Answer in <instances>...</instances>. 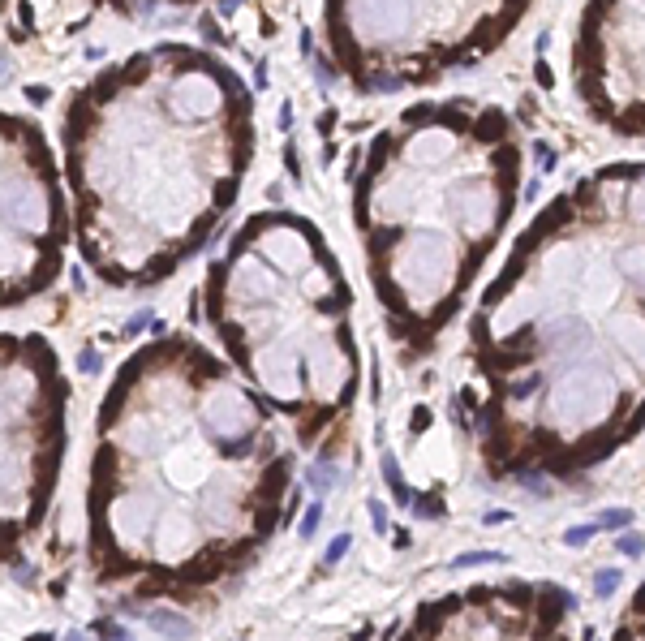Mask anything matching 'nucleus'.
<instances>
[{
	"label": "nucleus",
	"instance_id": "1",
	"mask_svg": "<svg viewBox=\"0 0 645 641\" xmlns=\"http://www.w3.org/2000/svg\"><path fill=\"white\" fill-rule=\"evenodd\" d=\"M250 95L215 56L159 43L73 91L60 121L73 237L112 288L172 276L237 202Z\"/></svg>",
	"mask_w": 645,
	"mask_h": 641
},
{
	"label": "nucleus",
	"instance_id": "2",
	"mask_svg": "<svg viewBox=\"0 0 645 641\" xmlns=\"http://www.w3.org/2000/svg\"><path fill=\"white\" fill-rule=\"evenodd\" d=\"M521 151L504 112L434 104L379 134L357 181L370 276L405 345H426L516 207Z\"/></svg>",
	"mask_w": 645,
	"mask_h": 641
},
{
	"label": "nucleus",
	"instance_id": "3",
	"mask_svg": "<svg viewBox=\"0 0 645 641\" xmlns=\"http://www.w3.org/2000/svg\"><path fill=\"white\" fill-rule=\"evenodd\" d=\"M207 318L228 353L263 383V392L301 422L314 443L357 392V371H344L305 340L353 349L349 284L322 237L301 215L263 211L233 237L202 288Z\"/></svg>",
	"mask_w": 645,
	"mask_h": 641
},
{
	"label": "nucleus",
	"instance_id": "4",
	"mask_svg": "<svg viewBox=\"0 0 645 641\" xmlns=\"http://www.w3.org/2000/svg\"><path fill=\"white\" fill-rule=\"evenodd\" d=\"M521 9L525 0H327V39L362 91H392L491 52Z\"/></svg>",
	"mask_w": 645,
	"mask_h": 641
},
{
	"label": "nucleus",
	"instance_id": "5",
	"mask_svg": "<svg viewBox=\"0 0 645 641\" xmlns=\"http://www.w3.org/2000/svg\"><path fill=\"white\" fill-rule=\"evenodd\" d=\"M69 215L60 168L30 117L0 112V310L60 276Z\"/></svg>",
	"mask_w": 645,
	"mask_h": 641
},
{
	"label": "nucleus",
	"instance_id": "6",
	"mask_svg": "<svg viewBox=\"0 0 645 641\" xmlns=\"http://www.w3.org/2000/svg\"><path fill=\"white\" fill-rule=\"evenodd\" d=\"M572 65L598 121L645 134V0H589Z\"/></svg>",
	"mask_w": 645,
	"mask_h": 641
},
{
	"label": "nucleus",
	"instance_id": "7",
	"mask_svg": "<svg viewBox=\"0 0 645 641\" xmlns=\"http://www.w3.org/2000/svg\"><path fill=\"white\" fill-rule=\"evenodd\" d=\"M383 482H387V491H392V500L400 504V508H413V500L417 495L409 491V482H405V474H400V461L383 447Z\"/></svg>",
	"mask_w": 645,
	"mask_h": 641
},
{
	"label": "nucleus",
	"instance_id": "8",
	"mask_svg": "<svg viewBox=\"0 0 645 641\" xmlns=\"http://www.w3.org/2000/svg\"><path fill=\"white\" fill-rule=\"evenodd\" d=\"M482 564H512V559L504 551H465V555L452 559L447 568H482Z\"/></svg>",
	"mask_w": 645,
	"mask_h": 641
},
{
	"label": "nucleus",
	"instance_id": "9",
	"mask_svg": "<svg viewBox=\"0 0 645 641\" xmlns=\"http://www.w3.org/2000/svg\"><path fill=\"white\" fill-rule=\"evenodd\" d=\"M637 521V512L633 508H607V512H598V530H628V525Z\"/></svg>",
	"mask_w": 645,
	"mask_h": 641
},
{
	"label": "nucleus",
	"instance_id": "10",
	"mask_svg": "<svg viewBox=\"0 0 645 641\" xmlns=\"http://www.w3.org/2000/svg\"><path fill=\"white\" fill-rule=\"evenodd\" d=\"M151 624L155 629H168L172 641H185V633H189V624L181 616H172V611H151Z\"/></svg>",
	"mask_w": 645,
	"mask_h": 641
},
{
	"label": "nucleus",
	"instance_id": "11",
	"mask_svg": "<svg viewBox=\"0 0 645 641\" xmlns=\"http://www.w3.org/2000/svg\"><path fill=\"white\" fill-rule=\"evenodd\" d=\"M413 512H417V517H430V521H443L447 517V504L430 491V495H417V500H413Z\"/></svg>",
	"mask_w": 645,
	"mask_h": 641
},
{
	"label": "nucleus",
	"instance_id": "12",
	"mask_svg": "<svg viewBox=\"0 0 645 641\" xmlns=\"http://www.w3.org/2000/svg\"><path fill=\"white\" fill-rule=\"evenodd\" d=\"M620 576H624L620 568H598L594 572V598H611L620 590Z\"/></svg>",
	"mask_w": 645,
	"mask_h": 641
},
{
	"label": "nucleus",
	"instance_id": "13",
	"mask_svg": "<svg viewBox=\"0 0 645 641\" xmlns=\"http://www.w3.org/2000/svg\"><path fill=\"white\" fill-rule=\"evenodd\" d=\"M594 534H598V525H594V521H585V525H572V530H563V547H572V551H576V547H589V542H594Z\"/></svg>",
	"mask_w": 645,
	"mask_h": 641
},
{
	"label": "nucleus",
	"instance_id": "14",
	"mask_svg": "<svg viewBox=\"0 0 645 641\" xmlns=\"http://www.w3.org/2000/svg\"><path fill=\"white\" fill-rule=\"evenodd\" d=\"M318 521H322V504L314 500L310 508L301 512V530H297V534H301V538H314V534H318Z\"/></svg>",
	"mask_w": 645,
	"mask_h": 641
},
{
	"label": "nucleus",
	"instance_id": "15",
	"mask_svg": "<svg viewBox=\"0 0 645 641\" xmlns=\"http://www.w3.org/2000/svg\"><path fill=\"white\" fill-rule=\"evenodd\" d=\"M349 547H353V538H349V534H340L327 551H322V564H340V559L349 555Z\"/></svg>",
	"mask_w": 645,
	"mask_h": 641
},
{
	"label": "nucleus",
	"instance_id": "16",
	"mask_svg": "<svg viewBox=\"0 0 645 641\" xmlns=\"http://www.w3.org/2000/svg\"><path fill=\"white\" fill-rule=\"evenodd\" d=\"M615 551H620V555H645V538H641V534H620Z\"/></svg>",
	"mask_w": 645,
	"mask_h": 641
},
{
	"label": "nucleus",
	"instance_id": "17",
	"mask_svg": "<svg viewBox=\"0 0 645 641\" xmlns=\"http://www.w3.org/2000/svg\"><path fill=\"white\" fill-rule=\"evenodd\" d=\"M366 508H370V525H375V534H387V508L375 500V495H370V504H366Z\"/></svg>",
	"mask_w": 645,
	"mask_h": 641
},
{
	"label": "nucleus",
	"instance_id": "18",
	"mask_svg": "<svg viewBox=\"0 0 645 641\" xmlns=\"http://www.w3.org/2000/svg\"><path fill=\"white\" fill-rule=\"evenodd\" d=\"M78 366H82V375H95V371H99V353H91V349H86V353H82V362H78Z\"/></svg>",
	"mask_w": 645,
	"mask_h": 641
},
{
	"label": "nucleus",
	"instance_id": "19",
	"mask_svg": "<svg viewBox=\"0 0 645 641\" xmlns=\"http://www.w3.org/2000/svg\"><path fill=\"white\" fill-rule=\"evenodd\" d=\"M486 525H504V521H512V512H504V508H495V512H486V517H482Z\"/></svg>",
	"mask_w": 645,
	"mask_h": 641
},
{
	"label": "nucleus",
	"instance_id": "20",
	"mask_svg": "<svg viewBox=\"0 0 645 641\" xmlns=\"http://www.w3.org/2000/svg\"><path fill=\"white\" fill-rule=\"evenodd\" d=\"M60 641H86V637L82 633H69V637H60Z\"/></svg>",
	"mask_w": 645,
	"mask_h": 641
},
{
	"label": "nucleus",
	"instance_id": "21",
	"mask_svg": "<svg viewBox=\"0 0 645 641\" xmlns=\"http://www.w3.org/2000/svg\"><path fill=\"white\" fill-rule=\"evenodd\" d=\"M108 5H138V0H108Z\"/></svg>",
	"mask_w": 645,
	"mask_h": 641
},
{
	"label": "nucleus",
	"instance_id": "22",
	"mask_svg": "<svg viewBox=\"0 0 645 641\" xmlns=\"http://www.w3.org/2000/svg\"><path fill=\"white\" fill-rule=\"evenodd\" d=\"M0 9H5V0H0Z\"/></svg>",
	"mask_w": 645,
	"mask_h": 641
}]
</instances>
